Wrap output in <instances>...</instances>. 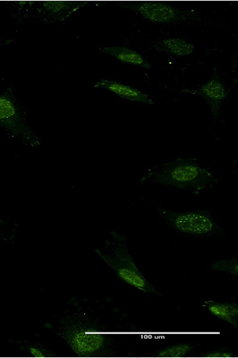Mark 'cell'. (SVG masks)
<instances>
[{
  "instance_id": "obj_1",
  "label": "cell",
  "mask_w": 238,
  "mask_h": 358,
  "mask_svg": "<svg viewBox=\"0 0 238 358\" xmlns=\"http://www.w3.org/2000/svg\"><path fill=\"white\" fill-rule=\"evenodd\" d=\"M140 181L162 184L188 190L194 194L212 189L218 182L214 173L199 164L195 159L181 158L148 166Z\"/></svg>"
},
{
  "instance_id": "obj_2",
  "label": "cell",
  "mask_w": 238,
  "mask_h": 358,
  "mask_svg": "<svg viewBox=\"0 0 238 358\" xmlns=\"http://www.w3.org/2000/svg\"><path fill=\"white\" fill-rule=\"evenodd\" d=\"M57 336L66 342L74 353L81 357H102L114 343L113 332L98 320L88 315H69L57 327Z\"/></svg>"
},
{
  "instance_id": "obj_3",
  "label": "cell",
  "mask_w": 238,
  "mask_h": 358,
  "mask_svg": "<svg viewBox=\"0 0 238 358\" xmlns=\"http://www.w3.org/2000/svg\"><path fill=\"white\" fill-rule=\"evenodd\" d=\"M111 237L104 247L95 250V254L111 268L116 275L132 287L146 294L160 295L136 266L127 244V238L117 232H111Z\"/></svg>"
},
{
  "instance_id": "obj_4",
  "label": "cell",
  "mask_w": 238,
  "mask_h": 358,
  "mask_svg": "<svg viewBox=\"0 0 238 358\" xmlns=\"http://www.w3.org/2000/svg\"><path fill=\"white\" fill-rule=\"evenodd\" d=\"M0 129L23 145L37 148L41 145L38 136L29 127L25 112L9 92L0 94Z\"/></svg>"
},
{
  "instance_id": "obj_5",
  "label": "cell",
  "mask_w": 238,
  "mask_h": 358,
  "mask_svg": "<svg viewBox=\"0 0 238 358\" xmlns=\"http://www.w3.org/2000/svg\"><path fill=\"white\" fill-rule=\"evenodd\" d=\"M158 213L172 229L194 236H213L223 234V230L209 211L175 212L158 208Z\"/></svg>"
},
{
  "instance_id": "obj_6",
  "label": "cell",
  "mask_w": 238,
  "mask_h": 358,
  "mask_svg": "<svg viewBox=\"0 0 238 358\" xmlns=\"http://www.w3.org/2000/svg\"><path fill=\"white\" fill-rule=\"evenodd\" d=\"M115 5L119 8L132 10L144 19L156 23H183L192 21L195 17V14L192 12L163 2H118Z\"/></svg>"
},
{
  "instance_id": "obj_7",
  "label": "cell",
  "mask_w": 238,
  "mask_h": 358,
  "mask_svg": "<svg viewBox=\"0 0 238 358\" xmlns=\"http://www.w3.org/2000/svg\"><path fill=\"white\" fill-rule=\"evenodd\" d=\"M88 4L85 1L22 2L20 3V15L49 23L62 22Z\"/></svg>"
},
{
  "instance_id": "obj_8",
  "label": "cell",
  "mask_w": 238,
  "mask_h": 358,
  "mask_svg": "<svg viewBox=\"0 0 238 358\" xmlns=\"http://www.w3.org/2000/svg\"><path fill=\"white\" fill-rule=\"evenodd\" d=\"M186 93L198 94L204 99L209 105L214 119L219 116L220 109L223 101L228 98L229 91L224 83L216 78L208 80L204 85H201L197 90L186 91Z\"/></svg>"
},
{
  "instance_id": "obj_9",
  "label": "cell",
  "mask_w": 238,
  "mask_h": 358,
  "mask_svg": "<svg viewBox=\"0 0 238 358\" xmlns=\"http://www.w3.org/2000/svg\"><path fill=\"white\" fill-rule=\"evenodd\" d=\"M94 87L103 89L111 92L123 99H127L134 103L147 105H154V101L147 94L139 89L123 85L115 80L104 79L94 83Z\"/></svg>"
},
{
  "instance_id": "obj_10",
  "label": "cell",
  "mask_w": 238,
  "mask_h": 358,
  "mask_svg": "<svg viewBox=\"0 0 238 358\" xmlns=\"http://www.w3.org/2000/svg\"><path fill=\"white\" fill-rule=\"evenodd\" d=\"M200 307L214 317L221 320L232 326L238 325V307L235 303L223 302L214 299H204Z\"/></svg>"
},
{
  "instance_id": "obj_11",
  "label": "cell",
  "mask_w": 238,
  "mask_h": 358,
  "mask_svg": "<svg viewBox=\"0 0 238 358\" xmlns=\"http://www.w3.org/2000/svg\"><path fill=\"white\" fill-rule=\"evenodd\" d=\"M104 55L114 57L118 61L132 66L150 69L151 64L140 53L124 46H104L100 49Z\"/></svg>"
},
{
  "instance_id": "obj_12",
  "label": "cell",
  "mask_w": 238,
  "mask_h": 358,
  "mask_svg": "<svg viewBox=\"0 0 238 358\" xmlns=\"http://www.w3.org/2000/svg\"><path fill=\"white\" fill-rule=\"evenodd\" d=\"M155 47L160 52L172 56L183 57L192 55L195 45L190 41L183 38H166L158 41Z\"/></svg>"
},
{
  "instance_id": "obj_13",
  "label": "cell",
  "mask_w": 238,
  "mask_h": 358,
  "mask_svg": "<svg viewBox=\"0 0 238 358\" xmlns=\"http://www.w3.org/2000/svg\"><path fill=\"white\" fill-rule=\"evenodd\" d=\"M192 349L193 347L192 345L178 344L160 350L155 356L168 358L183 357L188 355Z\"/></svg>"
},
{
  "instance_id": "obj_14",
  "label": "cell",
  "mask_w": 238,
  "mask_h": 358,
  "mask_svg": "<svg viewBox=\"0 0 238 358\" xmlns=\"http://www.w3.org/2000/svg\"><path fill=\"white\" fill-rule=\"evenodd\" d=\"M214 271H221L232 275H238V259L237 257H233L225 260H220L214 262L211 265Z\"/></svg>"
},
{
  "instance_id": "obj_15",
  "label": "cell",
  "mask_w": 238,
  "mask_h": 358,
  "mask_svg": "<svg viewBox=\"0 0 238 358\" xmlns=\"http://www.w3.org/2000/svg\"><path fill=\"white\" fill-rule=\"evenodd\" d=\"M202 357L210 358H228L234 357L233 350L229 348L213 350L206 352Z\"/></svg>"
},
{
  "instance_id": "obj_16",
  "label": "cell",
  "mask_w": 238,
  "mask_h": 358,
  "mask_svg": "<svg viewBox=\"0 0 238 358\" xmlns=\"http://www.w3.org/2000/svg\"><path fill=\"white\" fill-rule=\"evenodd\" d=\"M27 353L34 357H46L52 355L48 352L43 347H41L37 344L29 345L27 348Z\"/></svg>"
},
{
  "instance_id": "obj_17",
  "label": "cell",
  "mask_w": 238,
  "mask_h": 358,
  "mask_svg": "<svg viewBox=\"0 0 238 358\" xmlns=\"http://www.w3.org/2000/svg\"><path fill=\"white\" fill-rule=\"evenodd\" d=\"M13 43H15V40H13V39L0 38V48H3V47L7 46V45H9Z\"/></svg>"
},
{
  "instance_id": "obj_18",
  "label": "cell",
  "mask_w": 238,
  "mask_h": 358,
  "mask_svg": "<svg viewBox=\"0 0 238 358\" xmlns=\"http://www.w3.org/2000/svg\"><path fill=\"white\" fill-rule=\"evenodd\" d=\"M8 223L6 220L0 217V231L4 229L5 227L7 226Z\"/></svg>"
}]
</instances>
